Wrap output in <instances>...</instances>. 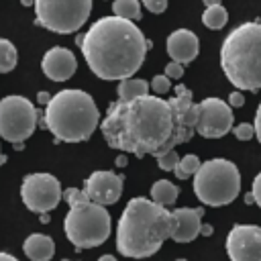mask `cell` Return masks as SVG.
Returning a JSON list of instances; mask_svg holds the SVG:
<instances>
[{
  "label": "cell",
  "instance_id": "6da1fadb",
  "mask_svg": "<svg viewBox=\"0 0 261 261\" xmlns=\"http://www.w3.org/2000/svg\"><path fill=\"white\" fill-rule=\"evenodd\" d=\"M198 104L192 92L177 84L175 96L163 100L159 96H139L116 100L108 106L100 130L108 147L130 153L135 157L161 155L173 147L188 143L196 135Z\"/></svg>",
  "mask_w": 261,
  "mask_h": 261
},
{
  "label": "cell",
  "instance_id": "7a4b0ae2",
  "mask_svg": "<svg viewBox=\"0 0 261 261\" xmlns=\"http://www.w3.org/2000/svg\"><path fill=\"white\" fill-rule=\"evenodd\" d=\"M75 41L92 73L108 82L133 77L149 51V39L141 29L116 14L98 18Z\"/></svg>",
  "mask_w": 261,
  "mask_h": 261
},
{
  "label": "cell",
  "instance_id": "3957f363",
  "mask_svg": "<svg viewBox=\"0 0 261 261\" xmlns=\"http://www.w3.org/2000/svg\"><path fill=\"white\" fill-rule=\"evenodd\" d=\"M173 214L143 196L128 200L116 226V249L124 257L145 259L155 255L171 239Z\"/></svg>",
  "mask_w": 261,
  "mask_h": 261
},
{
  "label": "cell",
  "instance_id": "277c9868",
  "mask_svg": "<svg viewBox=\"0 0 261 261\" xmlns=\"http://www.w3.org/2000/svg\"><path fill=\"white\" fill-rule=\"evenodd\" d=\"M220 65L237 90H261V20L243 22L224 37Z\"/></svg>",
  "mask_w": 261,
  "mask_h": 261
},
{
  "label": "cell",
  "instance_id": "5b68a950",
  "mask_svg": "<svg viewBox=\"0 0 261 261\" xmlns=\"http://www.w3.org/2000/svg\"><path fill=\"white\" fill-rule=\"evenodd\" d=\"M98 122L100 112L94 98L88 92L73 88L51 96L43 114V124L47 130H51L55 141L63 143L88 141L98 128Z\"/></svg>",
  "mask_w": 261,
  "mask_h": 261
},
{
  "label": "cell",
  "instance_id": "8992f818",
  "mask_svg": "<svg viewBox=\"0 0 261 261\" xmlns=\"http://www.w3.org/2000/svg\"><path fill=\"white\" fill-rule=\"evenodd\" d=\"M69 212L63 220V230L67 241L80 249L100 247L110 237V214L106 206L92 202L84 190L67 188L63 192Z\"/></svg>",
  "mask_w": 261,
  "mask_h": 261
},
{
  "label": "cell",
  "instance_id": "52a82bcc",
  "mask_svg": "<svg viewBox=\"0 0 261 261\" xmlns=\"http://www.w3.org/2000/svg\"><path fill=\"white\" fill-rule=\"evenodd\" d=\"M241 192V173L228 159H208L194 173V194L206 206H226Z\"/></svg>",
  "mask_w": 261,
  "mask_h": 261
},
{
  "label": "cell",
  "instance_id": "ba28073f",
  "mask_svg": "<svg viewBox=\"0 0 261 261\" xmlns=\"http://www.w3.org/2000/svg\"><path fill=\"white\" fill-rule=\"evenodd\" d=\"M33 6L35 22L57 35L80 31L92 12V0H35Z\"/></svg>",
  "mask_w": 261,
  "mask_h": 261
},
{
  "label": "cell",
  "instance_id": "9c48e42d",
  "mask_svg": "<svg viewBox=\"0 0 261 261\" xmlns=\"http://www.w3.org/2000/svg\"><path fill=\"white\" fill-rule=\"evenodd\" d=\"M37 108L24 96H6L0 100V137L10 143L27 141L37 126Z\"/></svg>",
  "mask_w": 261,
  "mask_h": 261
},
{
  "label": "cell",
  "instance_id": "30bf717a",
  "mask_svg": "<svg viewBox=\"0 0 261 261\" xmlns=\"http://www.w3.org/2000/svg\"><path fill=\"white\" fill-rule=\"evenodd\" d=\"M20 198L31 212L43 214L57 208L63 198V190L59 179L51 173H29L22 179Z\"/></svg>",
  "mask_w": 261,
  "mask_h": 261
},
{
  "label": "cell",
  "instance_id": "8fae6325",
  "mask_svg": "<svg viewBox=\"0 0 261 261\" xmlns=\"http://www.w3.org/2000/svg\"><path fill=\"white\" fill-rule=\"evenodd\" d=\"M234 114L228 102L220 98H204L198 102L196 112V133L204 139H220L228 130H232Z\"/></svg>",
  "mask_w": 261,
  "mask_h": 261
},
{
  "label": "cell",
  "instance_id": "7c38bea8",
  "mask_svg": "<svg viewBox=\"0 0 261 261\" xmlns=\"http://www.w3.org/2000/svg\"><path fill=\"white\" fill-rule=\"evenodd\" d=\"M230 261H261V226L234 224L226 237Z\"/></svg>",
  "mask_w": 261,
  "mask_h": 261
},
{
  "label": "cell",
  "instance_id": "4fadbf2b",
  "mask_svg": "<svg viewBox=\"0 0 261 261\" xmlns=\"http://www.w3.org/2000/svg\"><path fill=\"white\" fill-rule=\"evenodd\" d=\"M122 175L108 171V169H100V171H92L88 175V179L84 181V192L86 196L102 206H110L116 204L120 200L122 194Z\"/></svg>",
  "mask_w": 261,
  "mask_h": 261
},
{
  "label": "cell",
  "instance_id": "5bb4252c",
  "mask_svg": "<svg viewBox=\"0 0 261 261\" xmlns=\"http://www.w3.org/2000/svg\"><path fill=\"white\" fill-rule=\"evenodd\" d=\"M41 67H43V73L49 80H53V82H65V80H69L75 73L77 61H75V55L69 49L57 45V47H51L43 55Z\"/></svg>",
  "mask_w": 261,
  "mask_h": 261
},
{
  "label": "cell",
  "instance_id": "9a60e30c",
  "mask_svg": "<svg viewBox=\"0 0 261 261\" xmlns=\"http://www.w3.org/2000/svg\"><path fill=\"white\" fill-rule=\"evenodd\" d=\"M171 214H173L171 239L175 243H190L200 234L204 208H188V206H184V208L171 210Z\"/></svg>",
  "mask_w": 261,
  "mask_h": 261
},
{
  "label": "cell",
  "instance_id": "2e32d148",
  "mask_svg": "<svg viewBox=\"0 0 261 261\" xmlns=\"http://www.w3.org/2000/svg\"><path fill=\"white\" fill-rule=\"evenodd\" d=\"M167 53L171 61H177L181 65L194 61L200 53V41L196 33H192L190 29H175L167 37Z\"/></svg>",
  "mask_w": 261,
  "mask_h": 261
},
{
  "label": "cell",
  "instance_id": "e0dca14e",
  "mask_svg": "<svg viewBox=\"0 0 261 261\" xmlns=\"http://www.w3.org/2000/svg\"><path fill=\"white\" fill-rule=\"evenodd\" d=\"M22 251L31 261H49L53 257V253H55V243L47 234L33 232V234H29L24 239Z\"/></svg>",
  "mask_w": 261,
  "mask_h": 261
},
{
  "label": "cell",
  "instance_id": "ac0fdd59",
  "mask_svg": "<svg viewBox=\"0 0 261 261\" xmlns=\"http://www.w3.org/2000/svg\"><path fill=\"white\" fill-rule=\"evenodd\" d=\"M151 200L161 206H171L177 200V186L169 179H159L151 186Z\"/></svg>",
  "mask_w": 261,
  "mask_h": 261
},
{
  "label": "cell",
  "instance_id": "d6986e66",
  "mask_svg": "<svg viewBox=\"0 0 261 261\" xmlns=\"http://www.w3.org/2000/svg\"><path fill=\"white\" fill-rule=\"evenodd\" d=\"M147 94H149V86L145 80L126 77V80H120V84H118L120 100H130V98H139V96H147Z\"/></svg>",
  "mask_w": 261,
  "mask_h": 261
},
{
  "label": "cell",
  "instance_id": "ffe728a7",
  "mask_svg": "<svg viewBox=\"0 0 261 261\" xmlns=\"http://www.w3.org/2000/svg\"><path fill=\"white\" fill-rule=\"evenodd\" d=\"M228 20V12L222 4H212V6H206L204 14H202V22L206 29H212V31H220Z\"/></svg>",
  "mask_w": 261,
  "mask_h": 261
},
{
  "label": "cell",
  "instance_id": "44dd1931",
  "mask_svg": "<svg viewBox=\"0 0 261 261\" xmlns=\"http://www.w3.org/2000/svg\"><path fill=\"white\" fill-rule=\"evenodd\" d=\"M18 61V53L16 47L12 45V41L8 39H0V73H8L16 67Z\"/></svg>",
  "mask_w": 261,
  "mask_h": 261
},
{
  "label": "cell",
  "instance_id": "7402d4cb",
  "mask_svg": "<svg viewBox=\"0 0 261 261\" xmlns=\"http://www.w3.org/2000/svg\"><path fill=\"white\" fill-rule=\"evenodd\" d=\"M200 165H202V161L198 159V155L188 153V155H184V157L177 161L173 173H175L177 179H188L190 175H194V173L200 169Z\"/></svg>",
  "mask_w": 261,
  "mask_h": 261
},
{
  "label": "cell",
  "instance_id": "603a6c76",
  "mask_svg": "<svg viewBox=\"0 0 261 261\" xmlns=\"http://www.w3.org/2000/svg\"><path fill=\"white\" fill-rule=\"evenodd\" d=\"M112 12L116 16L137 20V18H141V4H139V0H114Z\"/></svg>",
  "mask_w": 261,
  "mask_h": 261
},
{
  "label": "cell",
  "instance_id": "cb8c5ba5",
  "mask_svg": "<svg viewBox=\"0 0 261 261\" xmlns=\"http://www.w3.org/2000/svg\"><path fill=\"white\" fill-rule=\"evenodd\" d=\"M155 159H157V165H159V169H163V171H173V169H175V165H177V161H179V157H177L175 149H171V151H165V153L157 155Z\"/></svg>",
  "mask_w": 261,
  "mask_h": 261
},
{
  "label": "cell",
  "instance_id": "d4e9b609",
  "mask_svg": "<svg viewBox=\"0 0 261 261\" xmlns=\"http://www.w3.org/2000/svg\"><path fill=\"white\" fill-rule=\"evenodd\" d=\"M151 90L155 92V96H163L171 90V80L165 75V73H159L151 80Z\"/></svg>",
  "mask_w": 261,
  "mask_h": 261
},
{
  "label": "cell",
  "instance_id": "484cf974",
  "mask_svg": "<svg viewBox=\"0 0 261 261\" xmlns=\"http://www.w3.org/2000/svg\"><path fill=\"white\" fill-rule=\"evenodd\" d=\"M232 133H234V137H237L239 141H249V139H253V137H255V126H253V124L243 122V124L232 126Z\"/></svg>",
  "mask_w": 261,
  "mask_h": 261
},
{
  "label": "cell",
  "instance_id": "4316f807",
  "mask_svg": "<svg viewBox=\"0 0 261 261\" xmlns=\"http://www.w3.org/2000/svg\"><path fill=\"white\" fill-rule=\"evenodd\" d=\"M143 6L153 14H161L167 8V0H143Z\"/></svg>",
  "mask_w": 261,
  "mask_h": 261
},
{
  "label": "cell",
  "instance_id": "83f0119b",
  "mask_svg": "<svg viewBox=\"0 0 261 261\" xmlns=\"http://www.w3.org/2000/svg\"><path fill=\"white\" fill-rule=\"evenodd\" d=\"M165 75H167L169 80H179V77L184 75V67H181V63H177V61H169V63L165 65Z\"/></svg>",
  "mask_w": 261,
  "mask_h": 261
},
{
  "label": "cell",
  "instance_id": "f1b7e54d",
  "mask_svg": "<svg viewBox=\"0 0 261 261\" xmlns=\"http://www.w3.org/2000/svg\"><path fill=\"white\" fill-rule=\"evenodd\" d=\"M228 104H230V108L243 106V104H245V94H243V90H234V92L228 96Z\"/></svg>",
  "mask_w": 261,
  "mask_h": 261
},
{
  "label": "cell",
  "instance_id": "f546056e",
  "mask_svg": "<svg viewBox=\"0 0 261 261\" xmlns=\"http://www.w3.org/2000/svg\"><path fill=\"white\" fill-rule=\"evenodd\" d=\"M251 192H253V196H255V204L261 208V171L255 175V179H253V188H251Z\"/></svg>",
  "mask_w": 261,
  "mask_h": 261
},
{
  "label": "cell",
  "instance_id": "4dcf8cb0",
  "mask_svg": "<svg viewBox=\"0 0 261 261\" xmlns=\"http://www.w3.org/2000/svg\"><path fill=\"white\" fill-rule=\"evenodd\" d=\"M253 126H255V137H257V141L261 143V104L257 106V112H255V122H253Z\"/></svg>",
  "mask_w": 261,
  "mask_h": 261
},
{
  "label": "cell",
  "instance_id": "1f68e13d",
  "mask_svg": "<svg viewBox=\"0 0 261 261\" xmlns=\"http://www.w3.org/2000/svg\"><path fill=\"white\" fill-rule=\"evenodd\" d=\"M49 100H51V94H49V92H39V94H37V102H39V104H45V106H47Z\"/></svg>",
  "mask_w": 261,
  "mask_h": 261
},
{
  "label": "cell",
  "instance_id": "d6a6232c",
  "mask_svg": "<svg viewBox=\"0 0 261 261\" xmlns=\"http://www.w3.org/2000/svg\"><path fill=\"white\" fill-rule=\"evenodd\" d=\"M212 230H214L212 224H202V226H200V234H204V237H210Z\"/></svg>",
  "mask_w": 261,
  "mask_h": 261
},
{
  "label": "cell",
  "instance_id": "836d02e7",
  "mask_svg": "<svg viewBox=\"0 0 261 261\" xmlns=\"http://www.w3.org/2000/svg\"><path fill=\"white\" fill-rule=\"evenodd\" d=\"M0 261H18L14 255H8V253H4V251H0Z\"/></svg>",
  "mask_w": 261,
  "mask_h": 261
},
{
  "label": "cell",
  "instance_id": "e575fe53",
  "mask_svg": "<svg viewBox=\"0 0 261 261\" xmlns=\"http://www.w3.org/2000/svg\"><path fill=\"white\" fill-rule=\"evenodd\" d=\"M116 165H118V167H124V165H126V157H124V155H118V157H116Z\"/></svg>",
  "mask_w": 261,
  "mask_h": 261
},
{
  "label": "cell",
  "instance_id": "d590c367",
  "mask_svg": "<svg viewBox=\"0 0 261 261\" xmlns=\"http://www.w3.org/2000/svg\"><path fill=\"white\" fill-rule=\"evenodd\" d=\"M245 204H255V196H253V192L245 194Z\"/></svg>",
  "mask_w": 261,
  "mask_h": 261
},
{
  "label": "cell",
  "instance_id": "8d00e7d4",
  "mask_svg": "<svg viewBox=\"0 0 261 261\" xmlns=\"http://www.w3.org/2000/svg\"><path fill=\"white\" fill-rule=\"evenodd\" d=\"M98 261H116V259H114V255H102Z\"/></svg>",
  "mask_w": 261,
  "mask_h": 261
},
{
  "label": "cell",
  "instance_id": "74e56055",
  "mask_svg": "<svg viewBox=\"0 0 261 261\" xmlns=\"http://www.w3.org/2000/svg\"><path fill=\"white\" fill-rule=\"evenodd\" d=\"M20 4H22V6H33L35 0H20Z\"/></svg>",
  "mask_w": 261,
  "mask_h": 261
},
{
  "label": "cell",
  "instance_id": "f35d334b",
  "mask_svg": "<svg viewBox=\"0 0 261 261\" xmlns=\"http://www.w3.org/2000/svg\"><path fill=\"white\" fill-rule=\"evenodd\" d=\"M204 4H206V6H212V4H220V2H218V0H204Z\"/></svg>",
  "mask_w": 261,
  "mask_h": 261
},
{
  "label": "cell",
  "instance_id": "ab89813d",
  "mask_svg": "<svg viewBox=\"0 0 261 261\" xmlns=\"http://www.w3.org/2000/svg\"><path fill=\"white\" fill-rule=\"evenodd\" d=\"M2 163H6V155L0 151V165H2Z\"/></svg>",
  "mask_w": 261,
  "mask_h": 261
},
{
  "label": "cell",
  "instance_id": "60d3db41",
  "mask_svg": "<svg viewBox=\"0 0 261 261\" xmlns=\"http://www.w3.org/2000/svg\"><path fill=\"white\" fill-rule=\"evenodd\" d=\"M175 261H186V259H175Z\"/></svg>",
  "mask_w": 261,
  "mask_h": 261
},
{
  "label": "cell",
  "instance_id": "b9f144b4",
  "mask_svg": "<svg viewBox=\"0 0 261 261\" xmlns=\"http://www.w3.org/2000/svg\"><path fill=\"white\" fill-rule=\"evenodd\" d=\"M63 261H69V259H63Z\"/></svg>",
  "mask_w": 261,
  "mask_h": 261
}]
</instances>
